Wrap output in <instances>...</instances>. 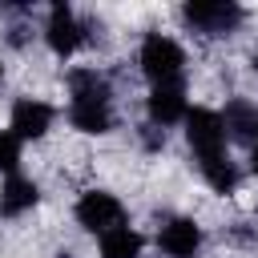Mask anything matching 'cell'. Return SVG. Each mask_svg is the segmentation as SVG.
Segmentation results:
<instances>
[{
  "label": "cell",
  "instance_id": "1",
  "mask_svg": "<svg viewBox=\"0 0 258 258\" xmlns=\"http://www.w3.org/2000/svg\"><path fill=\"white\" fill-rule=\"evenodd\" d=\"M181 64H185V52H181L169 36H161V32L145 36V44H141V69H145V77H149L157 89L177 85V81H181Z\"/></svg>",
  "mask_w": 258,
  "mask_h": 258
},
{
  "label": "cell",
  "instance_id": "2",
  "mask_svg": "<svg viewBox=\"0 0 258 258\" xmlns=\"http://www.w3.org/2000/svg\"><path fill=\"white\" fill-rule=\"evenodd\" d=\"M185 137H189V145H194V153L202 161L226 157V125H222L218 113H210V109L185 113Z\"/></svg>",
  "mask_w": 258,
  "mask_h": 258
},
{
  "label": "cell",
  "instance_id": "3",
  "mask_svg": "<svg viewBox=\"0 0 258 258\" xmlns=\"http://www.w3.org/2000/svg\"><path fill=\"white\" fill-rule=\"evenodd\" d=\"M77 222H81L85 230H93V234H109V230H117V226L125 222V210H121V202H117L113 194L93 189V194H85V198L77 202Z\"/></svg>",
  "mask_w": 258,
  "mask_h": 258
},
{
  "label": "cell",
  "instance_id": "4",
  "mask_svg": "<svg viewBox=\"0 0 258 258\" xmlns=\"http://www.w3.org/2000/svg\"><path fill=\"white\" fill-rule=\"evenodd\" d=\"M181 16H185V24H194L198 32L222 36V32H230V28L242 20V8H238V4H222V0H198V4H185Z\"/></svg>",
  "mask_w": 258,
  "mask_h": 258
},
{
  "label": "cell",
  "instance_id": "5",
  "mask_svg": "<svg viewBox=\"0 0 258 258\" xmlns=\"http://www.w3.org/2000/svg\"><path fill=\"white\" fill-rule=\"evenodd\" d=\"M44 36H48V48H52L56 56H69V52H77V44L85 40V36H81V24H77V16H73L64 4H56V8L48 12V28H44Z\"/></svg>",
  "mask_w": 258,
  "mask_h": 258
},
{
  "label": "cell",
  "instance_id": "6",
  "mask_svg": "<svg viewBox=\"0 0 258 258\" xmlns=\"http://www.w3.org/2000/svg\"><path fill=\"white\" fill-rule=\"evenodd\" d=\"M48 125H52V109L44 101H32V97L16 101V109H12V133L16 137H44Z\"/></svg>",
  "mask_w": 258,
  "mask_h": 258
},
{
  "label": "cell",
  "instance_id": "7",
  "mask_svg": "<svg viewBox=\"0 0 258 258\" xmlns=\"http://www.w3.org/2000/svg\"><path fill=\"white\" fill-rule=\"evenodd\" d=\"M73 125L85 129V133H105L113 125V113H109V97H73V109H69Z\"/></svg>",
  "mask_w": 258,
  "mask_h": 258
},
{
  "label": "cell",
  "instance_id": "8",
  "mask_svg": "<svg viewBox=\"0 0 258 258\" xmlns=\"http://www.w3.org/2000/svg\"><path fill=\"white\" fill-rule=\"evenodd\" d=\"M202 246V230L189 222V218H173L165 230H161V250L169 258H194V250Z\"/></svg>",
  "mask_w": 258,
  "mask_h": 258
},
{
  "label": "cell",
  "instance_id": "9",
  "mask_svg": "<svg viewBox=\"0 0 258 258\" xmlns=\"http://www.w3.org/2000/svg\"><path fill=\"white\" fill-rule=\"evenodd\" d=\"M149 117L153 125H173L185 117V97L177 85H165V89H153L149 93Z\"/></svg>",
  "mask_w": 258,
  "mask_h": 258
},
{
  "label": "cell",
  "instance_id": "10",
  "mask_svg": "<svg viewBox=\"0 0 258 258\" xmlns=\"http://www.w3.org/2000/svg\"><path fill=\"white\" fill-rule=\"evenodd\" d=\"M222 125H226L234 137H242V141H254V145H258V105H250V101H230V105H226Z\"/></svg>",
  "mask_w": 258,
  "mask_h": 258
},
{
  "label": "cell",
  "instance_id": "11",
  "mask_svg": "<svg viewBox=\"0 0 258 258\" xmlns=\"http://www.w3.org/2000/svg\"><path fill=\"white\" fill-rule=\"evenodd\" d=\"M28 206H36V185H32L28 177L12 173V177L4 181V189H0V210H4V214H24Z\"/></svg>",
  "mask_w": 258,
  "mask_h": 258
},
{
  "label": "cell",
  "instance_id": "12",
  "mask_svg": "<svg viewBox=\"0 0 258 258\" xmlns=\"http://www.w3.org/2000/svg\"><path fill=\"white\" fill-rule=\"evenodd\" d=\"M141 254V238L129 226H117L109 234H101V258H137Z\"/></svg>",
  "mask_w": 258,
  "mask_h": 258
},
{
  "label": "cell",
  "instance_id": "13",
  "mask_svg": "<svg viewBox=\"0 0 258 258\" xmlns=\"http://www.w3.org/2000/svg\"><path fill=\"white\" fill-rule=\"evenodd\" d=\"M202 173H206V181L218 189V194H230L234 185H238V169L226 161V157H214V161H202Z\"/></svg>",
  "mask_w": 258,
  "mask_h": 258
},
{
  "label": "cell",
  "instance_id": "14",
  "mask_svg": "<svg viewBox=\"0 0 258 258\" xmlns=\"http://www.w3.org/2000/svg\"><path fill=\"white\" fill-rule=\"evenodd\" d=\"M16 161H20V137L16 133H0V169H16Z\"/></svg>",
  "mask_w": 258,
  "mask_h": 258
},
{
  "label": "cell",
  "instance_id": "15",
  "mask_svg": "<svg viewBox=\"0 0 258 258\" xmlns=\"http://www.w3.org/2000/svg\"><path fill=\"white\" fill-rule=\"evenodd\" d=\"M250 165H254V173H258V145H254V153H250Z\"/></svg>",
  "mask_w": 258,
  "mask_h": 258
},
{
  "label": "cell",
  "instance_id": "16",
  "mask_svg": "<svg viewBox=\"0 0 258 258\" xmlns=\"http://www.w3.org/2000/svg\"><path fill=\"white\" fill-rule=\"evenodd\" d=\"M254 69H258V56H254Z\"/></svg>",
  "mask_w": 258,
  "mask_h": 258
}]
</instances>
